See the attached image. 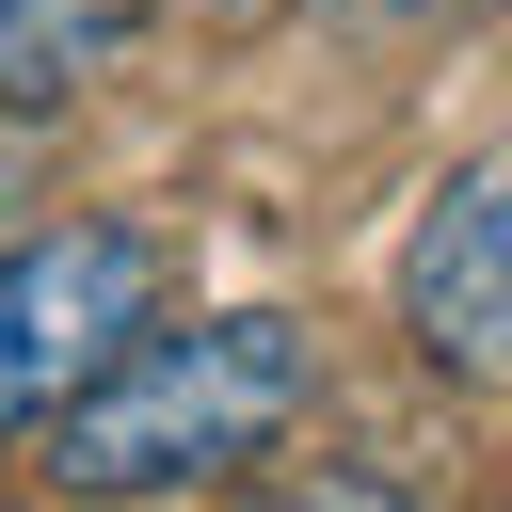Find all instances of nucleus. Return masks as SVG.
Masks as SVG:
<instances>
[{"mask_svg": "<svg viewBox=\"0 0 512 512\" xmlns=\"http://www.w3.org/2000/svg\"><path fill=\"white\" fill-rule=\"evenodd\" d=\"M400 336H416L448 384H496V368H512V176H496V160H464V176L416 208Z\"/></svg>", "mask_w": 512, "mask_h": 512, "instance_id": "7ed1b4c3", "label": "nucleus"}, {"mask_svg": "<svg viewBox=\"0 0 512 512\" xmlns=\"http://www.w3.org/2000/svg\"><path fill=\"white\" fill-rule=\"evenodd\" d=\"M160 0H0V112H64L80 80H112L144 48Z\"/></svg>", "mask_w": 512, "mask_h": 512, "instance_id": "20e7f679", "label": "nucleus"}, {"mask_svg": "<svg viewBox=\"0 0 512 512\" xmlns=\"http://www.w3.org/2000/svg\"><path fill=\"white\" fill-rule=\"evenodd\" d=\"M320 400V352L304 320L272 304H224V320H144L64 416H48V480L64 496H176V480H224L256 464L288 416Z\"/></svg>", "mask_w": 512, "mask_h": 512, "instance_id": "f257e3e1", "label": "nucleus"}, {"mask_svg": "<svg viewBox=\"0 0 512 512\" xmlns=\"http://www.w3.org/2000/svg\"><path fill=\"white\" fill-rule=\"evenodd\" d=\"M304 512H416V496H400L384 464H320V480H304Z\"/></svg>", "mask_w": 512, "mask_h": 512, "instance_id": "39448f33", "label": "nucleus"}, {"mask_svg": "<svg viewBox=\"0 0 512 512\" xmlns=\"http://www.w3.org/2000/svg\"><path fill=\"white\" fill-rule=\"evenodd\" d=\"M160 320V240L144 224H48L0 256V448L48 432L128 336Z\"/></svg>", "mask_w": 512, "mask_h": 512, "instance_id": "f03ea898", "label": "nucleus"}]
</instances>
